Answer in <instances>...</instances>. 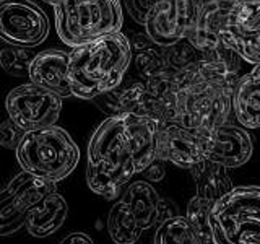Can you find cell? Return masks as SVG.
Returning a JSON list of instances; mask_svg holds the SVG:
<instances>
[{
  "label": "cell",
  "mask_w": 260,
  "mask_h": 244,
  "mask_svg": "<svg viewBox=\"0 0 260 244\" xmlns=\"http://www.w3.org/2000/svg\"><path fill=\"white\" fill-rule=\"evenodd\" d=\"M213 244H260V186H238L210 211Z\"/></svg>",
  "instance_id": "cell-6"
},
{
  "label": "cell",
  "mask_w": 260,
  "mask_h": 244,
  "mask_svg": "<svg viewBox=\"0 0 260 244\" xmlns=\"http://www.w3.org/2000/svg\"><path fill=\"white\" fill-rule=\"evenodd\" d=\"M132 59V44L120 31L72 47L69 52V80L73 96L94 100L119 86Z\"/></svg>",
  "instance_id": "cell-3"
},
{
  "label": "cell",
  "mask_w": 260,
  "mask_h": 244,
  "mask_svg": "<svg viewBox=\"0 0 260 244\" xmlns=\"http://www.w3.org/2000/svg\"><path fill=\"white\" fill-rule=\"evenodd\" d=\"M239 59L231 47L221 44L176 73L173 85L177 95L179 124L199 132L226 124L241 78Z\"/></svg>",
  "instance_id": "cell-2"
},
{
  "label": "cell",
  "mask_w": 260,
  "mask_h": 244,
  "mask_svg": "<svg viewBox=\"0 0 260 244\" xmlns=\"http://www.w3.org/2000/svg\"><path fill=\"white\" fill-rule=\"evenodd\" d=\"M156 157L190 171L205 160L202 132L179 122H168L159 126Z\"/></svg>",
  "instance_id": "cell-12"
},
{
  "label": "cell",
  "mask_w": 260,
  "mask_h": 244,
  "mask_svg": "<svg viewBox=\"0 0 260 244\" xmlns=\"http://www.w3.org/2000/svg\"><path fill=\"white\" fill-rule=\"evenodd\" d=\"M47 15L32 0H0V39L10 46L36 47L49 36Z\"/></svg>",
  "instance_id": "cell-7"
},
{
  "label": "cell",
  "mask_w": 260,
  "mask_h": 244,
  "mask_svg": "<svg viewBox=\"0 0 260 244\" xmlns=\"http://www.w3.org/2000/svg\"><path fill=\"white\" fill-rule=\"evenodd\" d=\"M176 205L168 199H159V208H158V225L162 223L168 218L176 217Z\"/></svg>",
  "instance_id": "cell-29"
},
{
  "label": "cell",
  "mask_w": 260,
  "mask_h": 244,
  "mask_svg": "<svg viewBox=\"0 0 260 244\" xmlns=\"http://www.w3.org/2000/svg\"><path fill=\"white\" fill-rule=\"evenodd\" d=\"M43 2H46V4H49V5H52V7H55L57 4L60 2V0H43Z\"/></svg>",
  "instance_id": "cell-31"
},
{
  "label": "cell",
  "mask_w": 260,
  "mask_h": 244,
  "mask_svg": "<svg viewBox=\"0 0 260 244\" xmlns=\"http://www.w3.org/2000/svg\"><path fill=\"white\" fill-rule=\"evenodd\" d=\"M221 39L242 60L260 64V0H234Z\"/></svg>",
  "instance_id": "cell-10"
},
{
  "label": "cell",
  "mask_w": 260,
  "mask_h": 244,
  "mask_svg": "<svg viewBox=\"0 0 260 244\" xmlns=\"http://www.w3.org/2000/svg\"><path fill=\"white\" fill-rule=\"evenodd\" d=\"M203 0H159L145 23V33L158 46L185 39L199 20Z\"/></svg>",
  "instance_id": "cell-9"
},
{
  "label": "cell",
  "mask_w": 260,
  "mask_h": 244,
  "mask_svg": "<svg viewBox=\"0 0 260 244\" xmlns=\"http://www.w3.org/2000/svg\"><path fill=\"white\" fill-rule=\"evenodd\" d=\"M15 153L23 171L52 182L69 177L80 161L78 145L55 124L26 130Z\"/></svg>",
  "instance_id": "cell-4"
},
{
  "label": "cell",
  "mask_w": 260,
  "mask_h": 244,
  "mask_svg": "<svg viewBox=\"0 0 260 244\" xmlns=\"http://www.w3.org/2000/svg\"><path fill=\"white\" fill-rule=\"evenodd\" d=\"M26 226V210L15 200L8 187L0 189V238L13 236Z\"/></svg>",
  "instance_id": "cell-22"
},
{
  "label": "cell",
  "mask_w": 260,
  "mask_h": 244,
  "mask_svg": "<svg viewBox=\"0 0 260 244\" xmlns=\"http://www.w3.org/2000/svg\"><path fill=\"white\" fill-rule=\"evenodd\" d=\"M24 134H26V130L21 129L15 120L8 117L0 124V146L8 150H16V146L20 145Z\"/></svg>",
  "instance_id": "cell-26"
},
{
  "label": "cell",
  "mask_w": 260,
  "mask_h": 244,
  "mask_svg": "<svg viewBox=\"0 0 260 244\" xmlns=\"http://www.w3.org/2000/svg\"><path fill=\"white\" fill-rule=\"evenodd\" d=\"M233 111L246 129H260V64L242 75L234 89Z\"/></svg>",
  "instance_id": "cell-15"
},
{
  "label": "cell",
  "mask_w": 260,
  "mask_h": 244,
  "mask_svg": "<svg viewBox=\"0 0 260 244\" xmlns=\"http://www.w3.org/2000/svg\"><path fill=\"white\" fill-rule=\"evenodd\" d=\"M36 54L29 51V47L10 46L0 51V67L12 77H28L29 65Z\"/></svg>",
  "instance_id": "cell-24"
},
{
  "label": "cell",
  "mask_w": 260,
  "mask_h": 244,
  "mask_svg": "<svg viewBox=\"0 0 260 244\" xmlns=\"http://www.w3.org/2000/svg\"><path fill=\"white\" fill-rule=\"evenodd\" d=\"M159 195L148 181H135L122 194V203L142 230L158 225Z\"/></svg>",
  "instance_id": "cell-17"
},
{
  "label": "cell",
  "mask_w": 260,
  "mask_h": 244,
  "mask_svg": "<svg viewBox=\"0 0 260 244\" xmlns=\"http://www.w3.org/2000/svg\"><path fill=\"white\" fill-rule=\"evenodd\" d=\"M28 78L31 83L54 92L60 98L73 96L69 80V52L59 49H47L35 55Z\"/></svg>",
  "instance_id": "cell-13"
},
{
  "label": "cell",
  "mask_w": 260,
  "mask_h": 244,
  "mask_svg": "<svg viewBox=\"0 0 260 244\" xmlns=\"http://www.w3.org/2000/svg\"><path fill=\"white\" fill-rule=\"evenodd\" d=\"M165 52L169 67L173 69L174 73L185 70L187 67H190L192 64H195L203 57V54L189 39H181L176 44L165 46Z\"/></svg>",
  "instance_id": "cell-25"
},
{
  "label": "cell",
  "mask_w": 260,
  "mask_h": 244,
  "mask_svg": "<svg viewBox=\"0 0 260 244\" xmlns=\"http://www.w3.org/2000/svg\"><path fill=\"white\" fill-rule=\"evenodd\" d=\"M159 124L135 114L104 119L88 143L86 182L94 194L112 200L156 160Z\"/></svg>",
  "instance_id": "cell-1"
},
{
  "label": "cell",
  "mask_w": 260,
  "mask_h": 244,
  "mask_svg": "<svg viewBox=\"0 0 260 244\" xmlns=\"http://www.w3.org/2000/svg\"><path fill=\"white\" fill-rule=\"evenodd\" d=\"M158 2L159 0H124V5L127 8L128 15L132 16L138 24L145 26L151 10L156 7Z\"/></svg>",
  "instance_id": "cell-27"
},
{
  "label": "cell",
  "mask_w": 260,
  "mask_h": 244,
  "mask_svg": "<svg viewBox=\"0 0 260 244\" xmlns=\"http://www.w3.org/2000/svg\"><path fill=\"white\" fill-rule=\"evenodd\" d=\"M54 10L57 35L70 47L119 33L124 23L120 0H60Z\"/></svg>",
  "instance_id": "cell-5"
},
{
  "label": "cell",
  "mask_w": 260,
  "mask_h": 244,
  "mask_svg": "<svg viewBox=\"0 0 260 244\" xmlns=\"http://www.w3.org/2000/svg\"><path fill=\"white\" fill-rule=\"evenodd\" d=\"M7 187L12 192L15 200L24 210L36 207L38 203L47 199L51 194L57 192V182L39 177L36 174H31L28 171H23V173L16 174L13 179H10Z\"/></svg>",
  "instance_id": "cell-19"
},
{
  "label": "cell",
  "mask_w": 260,
  "mask_h": 244,
  "mask_svg": "<svg viewBox=\"0 0 260 244\" xmlns=\"http://www.w3.org/2000/svg\"><path fill=\"white\" fill-rule=\"evenodd\" d=\"M190 173L197 187V195L210 203H215L233 189L228 168L216 161L203 160L200 165L190 169Z\"/></svg>",
  "instance_id": "cell-18"
},
{
  "label": "cell",
  "mask_w": 260,
  "mask_h": 244,
  "mask_svg": "<svg viewBox=\"0 0 260 244\" xmlns=\"http://www.w3.org/2000/svg\"><path fill=\"white\" fill-rule=\"evenodd\" d=\"M233 4L234 2H224V0H203L199 20L185 39H189L202 54L211 52L224 44L221 31L230 16Z\"/></svg>",
  "instance_id": "cell-14"
},
{
  "label": "cell",
  "mask_w": 260,
  "mask_h": 244,
  "mask_svg": "<svg viewBox=\"0 0 260 244\" xmlns=\"http://www.w3.org/2000/svg\"><path fill=\"white\" fill-rule=\"evenodd\" d=\"M108 233L116 244H135L143 230L128 214L122 200H117L108 215Z\"/></svg>",
  "instance_id": "cell-20"
},
{
  "label": "cell",
  "mask_w": 260,
  "mask_h": 244,
  "mask_svg": "<svg viewBox=\"0 0 260 244\" xmlns=\"http://www.w3.org/2000/svg\"><path fill=\"white\" fill-rule=\"evenodd\" d=\"M59 244H94V241L91 239V236H88L86 233L73 231V233H69L65 238H62Z\"/></svg>",
  "instance_id": "cell-30"
},
{
  "label": "cell",
  "mask_w": 260,
  "mask_h": 244,
  "mask_svg": "<svg viewBox=\"0 0 260 244\" xmlns=\"http://www.w3.org/2000/svg\"><path fill=\"white\" fill-rule=\"evenodd\" d=\"M213 203L208 200L195 195L190 199L189 205L185 210V218L193 228V231L202 239L203 244H211L213 242V234H211V223H210V211Z\"/></svg>",
  "instance_id": "cell-23"
},
{
  "label": "cell",
  "mask_w": 260,
  "mask_h": 244,
  "mask_svg": "<svg viewBox=\"0 0 260 244\" xmlns=\"http://www.w3.org/2000/svg\"><path fill=\"white\" fill-rule=\"evenodd\" d=\"M142 174L146 177V181H148V182H159L161 179H165V176H166L165 163H162V160L156 158L148 168L143 171Z\"/></svg>",
  "instance_id": "cell-28"
},
{
  "label": "cell",
  "mask_w": 260,
  "mask_h": 244,
  "mask_svg": "<svg viewBox=\"0 0 260 244\" xmlns=\"http://www.w3.org/2000/svg\"><path fill=\"white\" fill-rule=\"evenodd\" d=\"M154 244H203L185 217L176 215L156 225Z\"/></svg>",
  "instance_id": "cell-21"
},
{
  "label": "cell",
  "mask_w": 260,
  "mask_h": 244,
  "mask_svg": "<svg viewBox=\"0 0 260 244\" xmlns=\"http://www.w3.org/2000/svg\"><path fill=\"white\" fill-rule=\"evenodd\" d=\"M202 137L205 160L216 161L228 169L246 165L254 151L250 134L242 126L223 124L202 132Z\"/></svg>",
  "instance_id": "cell-11"
},
{
  "label": "cell",
  "mask_w": 260,
  "mask_h": 244,
  "mask_svg": "<svg viewBox=\"0 0 260 244\" xmlns=\"http://www.w3.org/2000/svg\"><path fill=\"white\" fill-rule=\"evenodd\" d=\"M5 108L8 117L21 129L32 130L55 124L62 111V98L29 81L8 93Z\"/></svg>",
  "instance_id": "cell-8"
},
{
  "label": "cell",
  "mask_w": 260,
  "mask_h": 244,
  "mask_svg": "<svg viewBox=\"0 0 260 244\" xmlns=\"http://www.w3.org/2000/svg\"><path fill=\"white\" fill-rule=\"evenodd\" d=\"M69 203L59 192H54L36 207L26 210V230L32 238H47L65 223Z\"/></svg>",
  "instance_id": "cell-16"
}]
</instances>
